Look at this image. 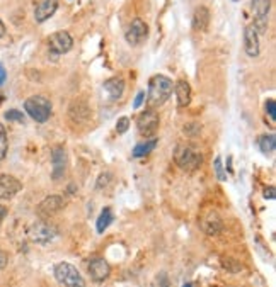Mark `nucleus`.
<instances>
[{"mask_svg":"<svg viewBox=\"0 0 276 287\" xmlns=\"http://www.w3.org/2000/svg\"><path fill=\"white\" fill-rule=\"evenodd\" d=\"M5 78H7V72H5V68H4V65L0 63V85L5 82Z\"/></svg>","mask_w":276,"mask_h":287,"instance_id":"obj_34","label":"nucleus"},{"mask_svg":"<svg viewBox=\"0 0 276 287\" xmlns=\"http://www.w3.org/2000/svg\"><path fill=\"white\" fill-rule=\"evenodd\" d=\"M276 148V138L275 135H262L259 138V150H261L262 155H271Z\"/></svg>","mask_w":276,"mask_h":287,"instance_id":"obj_20","label":"nucleus"},{"mask_svg":"<svg viewBox=\"0 0 276 287\" xmlns=\"http://www.w3.org/2000/svg\"><path fill=\"white\" fill-rule=\"evenodd\" d=\"M65 208V199L62 196H48L38 206V214L41 218H49Z\"/></svg>","mask_w":276,"mask_h":287,"instance_id":"obj_12","label":"nucleus"},{"mask_svg":"<svg viewBox=\"0 0 276 287\" xmlns=\"http://www.w3.org/2000/svg\"><path fill=\"white\" fill-rule=\"evenodd\" d=\"M109 180H111V173H109V172L101 173V175H99V179H97V189H104V187L109 183Z\"/></svg>","mask_w":276,"mask_h":287,"instance_id":"obj_29","label":"nucleus"},{"mask_svg":"<svg viewBox=\"0 0 276 287\" xmlns=\"http://www.w3.org/2000/svg\"><path fill=\"white\" fill-rule=\"evenodd\" d=\"M266 112H268V116L273 121H276V102L273 101V99L266 101Z\"/></svg>","mask_w":276,"mask_h":287,"instance_id":"obj_27","label":"nucleus"},{"mask_svg":"<svg viewBox=\"0 0 276 287\" xmlns=\"http://www.w3.org/2000/svg\"><path fill=\"white\" fill-rule=\"evenodd\" d=\"M150 287H171V284H169V275L165 272H159L157 275L154 277V280H152Z\"/></svg>","mask_w":276,"mask_h":287,"instance_id":"obj_24","label":"nucleus"},{"mask_svg":"<svg viewBox=\"0 0 276 287\" xmlns=\"http://www.w3.org/2000/svg\"><path fill=\"white\" fill-rule=\"evenodd\" d=\"M104 90L108 92L111 101H119L125 93V80L119 78V76H113V78L104 82Z\"/></svg>","mask_w":276,"mask_h":287,"instance_id":"obj_18","label":"nucleus"},{"mask_svg":"<svg viewBox=\"0 0 276 287\" xmlns=\"http://www.w3.org/2000/svg\"><path fill=\"white\" fill-rule=\"evenodd\" d=\"M66 151L63 146H55L51 150V166H53V180H58L65 175L66 172Z\"/></svg>","mask_w":276,"mask_h":287,"instance_id":"obj_13","label":"nucleus"},{"mask_svg":"<svg viewBox=\"0 0 276 287\" xmlns=\"http://www.w3.org/2000/svg\"><path fill=\"white\" fill-rule=\"evenodd\" d=\"M210 22V11L206 7H198L193 14V29L195 31H206Z\"/></svg>","mask_w":276,"mask_h":287,"instance_id":"obj_19","label":"nucleus"},{"mask_svg":"<svg viewBox=\"0 0 276 287\" xmlns=\"http://www.w3.org/2000/svg\"><path fill=\"white\" fill-rule=\"evenodd\" d=\"M199 228L208 236H217L224 229V221L217 211H206L199 218Z\"/></svg>","mask_w":276,"mask_h":287,"instance_id":"obj_10","label":"nucleus"},{"mask_svg":"<svg viewBox=\"0 0 276 287\" xmlns=\"http://www.w3.org/2000/svg\"><path fill=\"white\" fill-rule=\"evenodd\" d=\"M29 240L32 243H38V245H48L53 240L56 238L58 231H56L55 226L48 225L46 221H36L29 226Z\"/></svg>","mask_w":276,"mask_h":287,"instance_id":"obj_6","label":"nucleus"},{"mask_svg":"<svg viewBox=\"0 0 276 287\" xmlns=\"http://www.w3.org/2000/svg\"><path fill=\"white\" fill-rule=\"evenodd\" d=\"M184 287H191V284H186V286Z\"/></svg>","mask_w":276,"mask_h":287,"instance_id":"obj_37","label":"nucleus"},{"mask_svg":"<svg viewBox=\"0 0 276 287\" xmlns=\"http://www.w3.org/2000/svg\"><path fill=\"white\" fill-rule=\"evenodd\" d=\"M155 145H157V139H150V141H145V143H140V145H136L135 148H133V156H135V158H140V156L148 155V153L155 148Z\"/></svg>","mask_w":276,"mask_h":287,"instance_id":"obj_21","label":"nucleus"},{"mask_svg":"<svg viewBox=\"0 0 276 287\" xmlns=\"http://www.w3.org/2000/svg\"><path fill=\"white\" fill-rule=\"evenodd\" d=\"M271 9V0H252L251 2V14H252V22L256 29V32H266L268 29V14Z\"/></svg>","mask_w":276,"mask_h":287,"instance_id":"obj_5","label":"nucleus"},{"mask_svg":"<svg viewBox=\"0 0 276 287\" xmlns=\"http://www.w3.org/2000/svg\"><path fill=\"white\" fill-rule=\"evenodd\" d=\"M5 118H7L9 121H19V122H22L24 116H22L19 111H14V109H12V111H7V112H5Z\"/></svg>","mask_w":276,"mask_h":287,"instance_id":"obj_30","label":"nucleus"},{"mask_svg":"<svg viewBox=\"0 0 276 287\" xmlns=\"http://www.w3.org/2000/svg\"><path fill=\"white\" fill-rule=\"evenodd\" d=\"M5 36V26H4V22L0 21V38H4Z\"/></svg>","mask_w":276,"mask_h":287,"instance_id":"obj_36","label":"nucleus"},{"mask_svg":"<svg viewBox=\"0 0 276 287\" xmlns=\"http://www.w3.org/2000/svg\"><path fill=\"white\" fill-rule=\"evenodd\" d=\"M128 128H130V119L126 118V116L119 118L118 122H116V131H118V135H125V133L128 131Z\"/></svg>","mask_w":276,"mask_h":287,"instance_id":"obj_26","label":"nucleus"},{"mask_svg":"<svg viewBox=\"0 0 276 287\" xmlns=\"http://www.w3.org/2000/svg\"><path fill=\"white\" fill-rule=\"evenodd\" d=\"M87 270L94 282H104L109 277V273H111V267H109V263L104 258H92L89 262Z\"/></svg>","mask_w":276,"mask_h":287,"instance_id":"obj_14","label":"nucleus"},{"mask_svg":"<svg viewBox=\"0 0 276 287\" xmlns=\"http://www.w3.org/2000/svg\"><path fill=\"white\" fill-rule=\"evenodd\" d=\"M22 189V183L19 182L16 177L7 175V173H2L0 175V199L9 201L14 196H17Z\"/></svg>","mask_w":276,"mask_h":287,"instance_id":"obj_11","label":"nucleus"},{"mask_svg":"<svg viewBox=\"0 0 276 287\" xmlns=\"http://www.w3.org/2000/svg\"><path fill=\"white\" fill-rule=\"evenodd\" d=\"M55 279L65 287H85L82 273L68 262H60L55 267Z\"/></svg>","mask_w":276,"mask_h":287,"instance_id":"obj_4","label":"nucleus"},{"mask_svg":"<svg viewBox=\"0 0 276 287\" xmlns=\"http://www.w3.org/2000/svg\"><path fill=\"white\" fill-rule=\"evenodd\" d=\"M159 124H161V119H159V114L155 112V109H147V111H144L136 118L138 133H140L142 136H145V138L154 136L155 131L159 129Z\"/></svg>","mask_w":276,"mask_h":287,"instance_id":"obj_7","label":"nucleus"},{"mask_svg":"<svg viewBox=\"0 0 276 287\" xmlns=\"http://www.w3.org/2000/svg\"><path fill=\"white\" fill-rule=\"evenodd\" d=\"M264 197L269 199V201H275V197H276L275 187H268V189H264Z\"/></svg>","mask_w":276,"mask_h":287,"instance_id":"obj_32","label":"nucleus"},{"mask_svg":"<svg viewBox=\"0 0 276 287\" xmlns=\"http://www.w3.org/2000/svg\"><path fill=\"white\" fill-rule=\"evenodd\" d=\"M9 148V139H7V131H5L4 124L0 122V162L5 158Z\"/></svg>","mask_w":276,"mask_h":287,"instance_id":"obj_23","label":"nucleus"},{"mask_svg":"<svg viewBox=\"0 0 276 287\" xmlns=\"http://www.w3.org/2000/svg\"><path fill=\"white\" fill-rule=\"evenodd\" d=\"M174 93L179 107H188L191 104V85L186 80H178L174 83Z\"/></svg>","mask_w":276,"mask_h":287,"instance_id":"obj_17","label":"nucleus"},{"mask_svg":"<svg viewBox=\"0 0 276 287\" xmlns=\"http://www.w3.org/2000/svg\"><path fill=\"white\" fill-rule=\"evenodd\" d=\"M215 173H217L218 180L227 179V177H225V173H224V166H222V158H220V156H217V160H215Z\"/></svg>","mask_w":276,"mask_h":287,"instance_id":"obj_28","label":"nucleus"},{"mask_svg":"<svg viewBox=\"0 0 276 287\" xmlns=\"http://www.w3.org/2000/svg\"><path fill=\"white\" fill-rule=\"evenodd\" d=\"M147 36H148L147 22L142 21V19H133V21L130 22L128 29H126L125 38H126V41H128V45L138 46L147 39Z\"/></svg>","mask_w":276,"mask_h":287,"instance_id":"obj_9","label":"nucleus"},{"mask_svg":"<svg viewBox=\"0 0 276 287\" xmlns=\"http://www.w3.org/2000/svg\"><path fill=\"white\" fill-rule=\"evenodd\" d=\"M74 46V39L66 31H56L49 36L48 39V48L53 55H65L68 53Z\"/></svg>","mask_w":276,"mask_h":287,"instance_id":"obj_8","label":"nucleus"},{"mask_svg":"<svg viewBox=\"0 0 276 287\" xmlns=\"http://www.w3.org/2000/svg\"><path fill=\"white\" fill-rule=\"evenodd\" d=\"M113 223V212H111V209L109 208H106V209H102V212H101V216L97 218V231L99 233H104V229H108V226Z\"/></svg>","mask_w":276,"mask_h":287,"instance_id":"obj_22","label":"nucleus"},{"mask_svg":"<svg viewBox=\"0 0 276 287\" xmlns=\"http://www.w3.org/2000/svg\"><path fill=\"white\" fill-rule=\"evenodd\" d=\"M5 265H7V255L2 248H0V270H4Z\"/></svg>","mask_w":276,"mask_h":287,"instance_id":"obj_33","label":"nucleus"},{"mask_svg":"<svg viewBox=\"0 0 276 287\" xmlns=\"http://www.w3.org/2000/svg\"><path fill=\"white\" fill-rule=\"evenodd\" d=\"M259 34L256 32V29L252 26H247L244 29V49L247 53V56L256 58L259 55Z\"/></svg>","mask_w":276,"mask_h":287,"instance_id":"obj_16","label":"nucleus"},{"mask_svg":"<svg viewBox=\"0 0 276 287\" xmlns=\"http://www.w3.org/2000/svg\"><path fill=\"white\" fill-rule=\"evenodd\" d=\"M174 162L182 172H196L203 163V153L196 146L179 143L174 150Z\"/></svg>","mask_w":276,"mask_h":287,"instance_id":"obj_2","label":"nucleus"},{"mask_svg":"<svg viewBox=\"0 0 276 287\" xmlns=\"http://www.w3.org/2000/svg\"><path fill=\"white\" fill-rule=\"evenodd\" d=\"M5 216H7V208H5V206H0V225H2Z\"/></svg>","mask_w":276,"mask_h":287,"instance_id":"obj_35","label":"nucleus"},{"mask_svg":"<svg viewBox=\"0 0 276 287\" xmlns=\"http://www.w3.org/2000/svg\"><path fill=\"white\" fill-rule=\"evenodd\" d=\"M144 101H145V92L142 90V92L136 93V97H135V104H133V106H135V109L140 107V106L144 104Z\"/></svg>","mask_w":276,"mask_h":287,"instance_id":"obj_31","label":"nucleus"},{"mask_svg":"<svg viewBox=\"0 0 276 287\" xmlns=\"http://www.w3.org/2000/svg\"><path fill=\"white\" fill-rule=\"evenodd\" d=\"M58 9V0H39L34 9L36 22H45L51 17Z\"/></svg>","mask_w":276,"mask_h":287,"instance_id":"obj_15","label":"nucleus"},{"mask_svg":"<svg viewBox=\"0 0 276 287\" xmlns=\"http://www.w3.org/2000/svg\"><path fill=\"white\" fill-rule=\"evenodd\" d=\"M174 90V83L169 76L165 75H154L148 80V93H147V101L150 109L161 107L162 104L167 102V99L172 95Z\"/></svg>","mask_w":276,"mask_h":287,"instance_id":"obj_1","label":"nucleus"},{"mask_svg":"<svg viewBox=\"0 0 276 287\" xmlns=\"http://www.w3.org/2000/svg\"><path fill=\"white\" fill-rule=\"evenodd\" d=\"M182 131H184V135L189 136V138H196V136L201 133V126H199L198 122H189V124H186L184 128H182Z\"/></svg>","mask_w":276,"mask_h":287,"instance_id":"obj_25","label":"nucleus"},{"mask_svg":"<svg viewBox=\"0 0 276 287\" xmlns=\"http://www.w3.org/2000/svg\"><path fill=\"white\" fill-rule=\"evenodd\" d=\"M24 109L29 114V118L34 119L36 122H46L51 116V102L43 95H32L26 99Z\"/></svg>","mask_w":276,"mask_h":287,"instance_id":"obj_3","label":"nucleus"}]
</instances>
